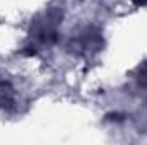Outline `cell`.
<instances>
[{
  "instance_id": "6da1fadb",
  "label": "cell",
  "mask_w": 147,
  "mask_h": 145,
  "mask_svg": "<svg viewBox=\"0 0 147 145\" xmlns=\"http://www.w3.org/2000/svg\"><path fill=\"white\" fill-rule=\"evenodd\" d=\"M134 3L137 7H142V5H147V0H134Z\"/></svg>"
}]
</instances>
